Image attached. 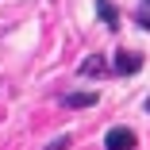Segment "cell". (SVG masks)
<instances>
[{"label":"cell","instance_id":"1","mask_svg":"<svg viewBox=\"0 0 150 150\" xmlns=\"http://www.w3.org/2000/svg\"><path fill=\"white\" fill-rule=\"evenodd\" d=\"M139 146V135L131 127H112L104 135V150H135Z\"/></svg>","mask_w":150,"mask_h":150},{"label":"cell","instance_id":"4","mask_svg":"<svg viewBox=\"0 0 150 150\" xmlns=\"http://www.w3.org/2000/svg\"><path fill=\"white\" fill-rule=\"evenodd\" d=\"M96 100H100V96L93 93V88H88V93H69V96H66L62 104H66V108H93Z\"/></svg>","mask_w":150,"mask_h":150},{"label":"cell","instance_id":"6","mask_svg":"<svg viewBox=\"0 0 150 150\" xmlns=\"http://www.w3.org/2000/svg\"><path fill=\"white\" fill-rule=\"evenodd\" d=\"M66 146H69V135H58V139H54L46 150H66Z\"/></svg>","mask_w":150,"mask_h":150},{"label":"cell","instance_id":"8","mask_svg":"<svg viewBox=\"0 0 150 150\" xmlns=\"http://www.w3.org/2000/svg\"><path fill=\"white\" fill-rule=\"evenodd\" d=\"M146 112H150V96H146Z\"/></svg>","mask_w":150,"mask_h":150},{"label":"cell","instance_id":"5","mask_svg":"<svg viewBox=\"0 0 150 150\" xmlns=\"http://www.w3.org/2000/svg\"><path fill=\"white\" fill-rule=\"evenodd\" d=\"M96 12H100V19H104V27H119V16H115V8H112V0H96Z\"/></svg>","mask_w":150,"mask_h":150},{"label":"cell","instance_id":"2","mask_svg":"<svg viewBox=\"0 0 150 150\" xmlns=\"http://www.w3.org/2000/svg\"><path fill=\"white\" fill-rule=\"evenodd\" d=\"M112 69H115L119 77H135V73L142 69V54H139V50H119L115 62H112Z\"/></svg>","mask_w":150,"mask_h":150},{"label":"cell","instance_id":"7","mask_svg":"<svg viewBox=\"0 0 150 150\" xmlns=\"http://www.w3.org/2000/svg\"><path fill=\"white\" fill-rule=\"evenodd\" d=\"M135 23L142 27V31H150V12H135Z\"/></svg>","mask_w":150,"mask_h":150},{"label":"cell","instance_id":"9","mask_svg":"<svg viewBox=\"0 0 150 150\" xmlns=\"http://www.w3.org/2000/svg\"><path fill=\"white\" fill-rule=\"evenodd\" d=\"M146 4H150V0H146Z\"/></svg>","mask_w":150,"mask_h":150},{"label":"cell","instance_id":"3","mask_svg":"<svg viewBox=\"0 0 150 150\" xmlns=\"http://www.w3.org/2000/svg\"><path fill=\"white\" fill-rule=\"evenodd\" d=\"M77 73H81V77H100V73H104V58H100V54H88L85 62L77 66Z\"/></svg>","mask_w":150,"mask_h":150}]
</instances>
